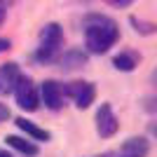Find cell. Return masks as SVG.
Segmentation results:
<instances>
[{
	"instance_id": "6da1fadb",
	"label": "cell",
	"mask_w": 157,
	"mask_h": 157,
	"mask_svg": "<svg viewBox=\"0 0 157 157\" xmlns=\"http://www.w3.org/2000/svg\"><path fill=\"white\" fill-rule=\"evenodd\" d=\"M120 38L117 24L108 17H89L85 24V42L92 54H105Z\"/></svg>"
},
{
	"instance_id": "7a4b0ae2",
	"label": "cell",
	"mask_w": 157,
	"mask_h": 157,
	"mask_svg": "<svg viewBox=\"0 0 157 157\" xmlns=\"http://www.w3.org/2000/svg\"><path fill=\"white\" fill-rule=\"evenodd\" d=\"M61 45H63V31H61L59 24H47L40 33V47L35 52V59L40 63H47V61H54L61 52Z\"/></svg>"
},
{
	"instance_id": "3957f363",
	"label": "cell",
	"mask_w": 157,
	"mask_h": 157,
	"mask_svg": "<svg viewBox=\"0 0 157 157\" xmlns=\"http://www.w3.org/2000/svg\"><path fill=\"white\" fill-rule=\"evenodd\" d=\"M14 94H17V103H19V108H24L26 113H33L38 110V89H35V85H33L31 78H19V82L14 85Z\"/></svg>"
},
{
	"instance_id": "277c9868",
	"label": "cell",
	"mask_w": 157,
	"mask_h": 157,
	"mask_svg": "<svg viewBox=\"0 0 157 157\" xmlns=\"http://www.w3.org/2000/svg\"><path fill=\"white\" fill-rule=\"evenodd\" d=\"M120 129V122L117 117H115V113H113L110 103H101V108H98L96 113V131L101 138H110L115 136Z\"/></svg>"
},
{
	"instance_id": "5b68a950",
	"label": "cell",
	"mask_w": 157,
	"mask_h": 157,
	"mask_svg": "<svg viewBox=\"0 0 157 157\" xmlns=\"http://www.w3.org/2000/svg\"><path fill=\"white\" fill-rule=\"evenodd\" d=\"M66 94H68V96L75 101V105L82 110V108H89V105L94 103L96 89H94L92 82H71L68 89H66Z\"/></svg>"
},
{
	"instance_id": "8992f818",
	"label": "cell",
	"mask_w": 157,
	"mask_h": 157,
	"mask_svg": "<svg viewBox=\"0 0 157 157\" xmlns=\"http://www.w3.org/2000/svg\"><path fill=\"white\" fill-rule=\"evenodd\" d=\"M40 94H42V101H45V105L49 110H59L63 105V89L54 80H45L42 87H40Z\"/></svg>"
},
{
	"instance_id": "52a82bcc",
	"label": "cell",
	"mask_w": 157,
	"mask_h": 157,
	"mask_svg": "<svg viewBox=\"0 0 157 157\" xmlns=\"http://www.w3.org/2000/svg\"><path fill=\"white\" fill-rule=\"evenodd\" d=\"M148 152H150V143H148V138L131 136V138H127L124 143L120 145L117 157H148Z\"/></svg>"
},
{
	"instance_id": "ba28073f",
	"label": "cell",
	"mask_w": 157,
	"mask_h": 157,
	"mask_svg": "<svg viewBox=\"0 0 157 157\" xmlns=\"http://www.w3.org/2000/svg\"><path fill=\"white\" fill-rule=\"evenodd\" d=\"M21 73L17 63H2L0 66V94H10L14 92V85L19 82Z\"/></svg>"
},
{
	"instance_id": "9c48e42d",
	"label": "cell",
	"mask_w": 157,
	"mask_h": 157,
	"mask_svg": "<svg viewBox=\"0 0 157 157\" xmlns=\"http://www.w3.org/2000/svg\"><path fill=\"white\" fill-rule=\"evenodd\" d=\"M17 122V127H19L26 136H31L33 141H49V131L47 129H42V127H38V124H33L31 120H26V117H19V120H14Z\"/></svg>"
},
{
	"instance_id": "30bf717a",
	"label": "cell",
	"mask_w": 157,
	"mask_h": 157,
	"mask_svg": "<svg viewBox=\"0 0 157 157\" xmlns=\"http://www.w3.org/2000/svg\"><path fill=\"white\" fill-rule=\"evenodd\" d=\"M5 143L10 145V148H14L17 152L26 155V157H35V155L40 152L35 143H31V141H26V138H21V136H7V138H5Z\"/></svg>"
},
{
	"instance_id": "8fae6325",
	"label": "cell",
	"mask_w": 157,
	"mask_h": 157,
	"mask_svg": "<svg viewBox=\"0 0 157 157\" xmlns=\"http://www.w3.org/2000/svg\"><path fill=\"white\" fill-rule=\"evenodd\" d=\"M136 56L134 54H129V52H122V54H117L115 59H113V66L117 68V71H124V73H131L134 68H136Z\"/></svg>"
},
{
	"instance_id": "7c38bea8",
	"label": "cell",
	"mask_w": 157,
	"mask_h": 157,
	"mask_svg": "<svg viewBox=\"0 0 157 157\" xmlns=\"http://www.w3.org/2000/svg\"><path fill=\"white\" fill-rule=\"evenodd\" d=\"M59 61H61V66H63V68H78V66H85V63H87V56H85L82 52L71 49V52H66Z\"/></svg>"
},
{
	"instance_id": "4fadbf2b",
	"label": "cell",
	"mask_w": 157,
	"mask_h": 157,
	"mask_svg": "<svg viewBox=\"0 0 157 157\" xmlns=\"http://www.w3.org/2000/svg\"><path fill=\"white\" fill-rule=\"evenodd\" d=\"M108 5H113V7H129L134 0H105Z\"/></svg>"
},
{
	"instance_id": "5bb4252c",
	"label": "cell",
	"mask_w": 157,
	"mask_h": 157,
	"mask_svg": "<svg viewBox=\"0 0 157 157\" xmlns=\"http://www.w3.org/2000/svg\"><path fill=\"white\" fill-rule=\"evenodd\" d=\"M7 117H10V108L5 103H0V122H5Z\"/></svg>"
},
{
	"instance_id": "9a60e30c",
	"label": "cell",
	"mask_w": 157,
	"mask_h": 157,
	"mask_svg": "<svg viewBox=\"0 0 157 157\" xmlns=\"http://www.w3.org/2000/svg\"><path fill=\"white\" fill-rule=\"evenodd\" d=\"M10 49V40H2L0 38V52H7Z\"/></svg>"
},
{
	"instance_id": "2e32d148",
	"label": "cell",
	"mask_w": 157,
	"mask_h": 157,
	"mask_svg": "<svg viewBox=\"0 0 157 157\" xmlns=\"http://www.w3.org/2000/svg\"><path fill=\"white\" fill-rule=\"evenodd\" d=\"M2 19H5V12H2V7H0V24H2Z\"/></svg>"
},
{
	"instance_id": "e0dca14e",
	"label": "cell",
	"mask_w": 157,
	"mask_h": 157,
	"mask_svg": "<svg viewBox=\"0 0 157 157\" xmlns=\"http://www.w3.org/2000/svg\"><path fill=\"white\" fill-rule=\"evenodd\" d=\"M0 157H10V155H7V152H0Z\"/></svg>"
}]
</instances>
